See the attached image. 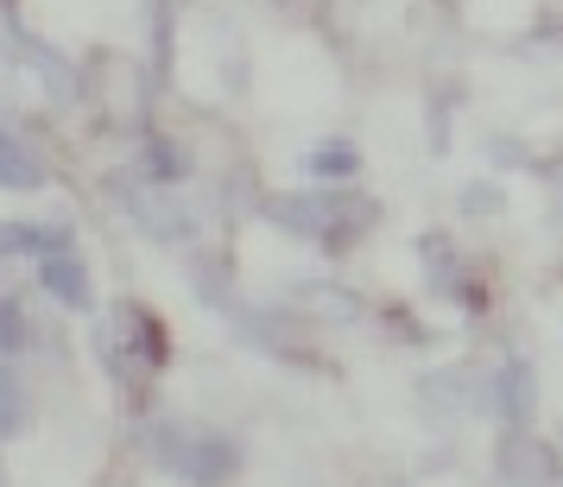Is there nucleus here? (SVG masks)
<instances>
[{
    "mask_svg": "<svg viewBox=\"0 0 563 487\" xmlns=\"http://www.w3.org/2000/svg\"><path fill=\"white\" fill-rule=\"evenodd\" d=\"M77 234L64 222H0V259H45L57 247H70Z\"/></svg>",
    "mask_w": 563,
    "mask_h": 487,
    "instance_id": "423d86ee",
    "label": "nucleus"
},
{
    "mask_svg": "<svg viewBox=\"0 0 563 487\" xmlns=\"http://www.w3.org/2000/svg\"><path fill=\"white\" fill-rule=\"evenodd\" d=\"M500 418H507V431H532V411H538V380L526 361H507L500 367Z\"/></svg>",
    "mask_w": 563,
    "mask_h": 487,
    "instance_id": "0eeeda50",
    "label": "nucleus"
},
{
    "mask_svg": "<svg viewBox=\"0 0 563 487\" xmlns=\"http://www.w3.org/2000/svg\"><path fill=\"white\" fill-rule=\"evenodd\" d=\"M305 178L310 184H349V178H361V153L355 146H317V153H305Z\"/></svg>",
    "mask_w": 563,
    "mask_h": 487,
    "instance_id": "1a4fd4ad",
    "label": "nucleus"
},
{
    "mask_svg": "<svg viewBox=\"0 0 563 487\" xmlns=\"http://www.w3.org/2000/svg\"><path fill=\"white\" fill-rule=\"evenodd\" d=\"M32 348V317L20 298H0V355H26Z\"/></svg>",
    "mask_w": 563,
    "mask_h": 487,
    "instance_id": "9d476101",
    "label": "nucleus"
},
{
    "mask_svg": "<svg viewBox=\"0 0 563 487\" xmlns=\"http://www.w3.org/2000/svg\"><path fill=\"white\" fill-rule=\"evenodd\" d=\"M102 361H108V374L121 380V392H140V386L153 380L158 367H165V330H158L153 310H140V305H114L108 310Z\"/></svg>",
    "mask_w": 563,
    "mask_h": 487,
    "instance_id": "f03ea898",
    "label": "nucleus"
},
{
    "mask_svg": "<svg viewBox=\"0 0 563 487\" xmlns=\"http://www.w3.org/2000/svg\"><path fill=\"white\" fill-rule=\"evenodd\" d=\"M266 215L291 234H310V241H323V247H342V241H355L367 222H374V209L367 203H342V197H266Z\"/></svg>",
    "mask_w": 563,
    "mask_h": 487,
    "instance_id": "7ed1b4c3",
    "label": "nucleus"
},
{
    "mask_svg": "<svg viewBox=\"0 0 563 487\" xmlns=\"http://www.w3.org/2000/svg\"><path fill=\"white\" fill-rule=\"evenodd\" d=\"M184 171H190V158H184L172 140H146V178L153 184H178Z\"/></svg>",
    "mask_w": 563,
    "mask_h": 487,
    "instance_id": "9b49d317",
    "label": "nucleus"
},
{
    "mask_svg": "<svg viewBox=\"0 0 563 487\" xmlns=\"http://www.w3.org/2000/svg\"><path fill=\"white\" fill-rule=\"evenodd\" d=\"M26 418H32V406H26V386L13 380L7 367H0V431L13 436V431H26Z\"/></svg>",
    "mask_w": 563,
    "mask_h": 487,
    "instance_id": "f8f14e48",
    "label": "nucleus"
},
{
    "mask_svg": "<svg viewBox=\"0 0 563 487\" xmlns=\"http://www.w3.org/2000/svg\"><path fill=\"white\" fill-rule=\"evenodd\" d=\"M45 158L32 153L20 133H7L0 128V190H45Z\"/></svg>",
    "mask_w": 563,
    "mask_h": 487,
    "instance_id": "6e6552de",
    "label": "nucleus"
},
{
    "mask_svg": "<svg viewBox=\"0 0 563 487\" xmlns=\"http://www.w3.org/2000/svg\"><path fill=\"white\" fill-rule=\"evenodd\" d=\"M500 482L507 487H558V450L532 431H512L500 443Z\"/></svg>",
    "mask_w": 563,
    "mask_h": 487,
    "instance_id": "20e7f679",
    "label": "nucleus"
},
{
    "mask_svg": "<svg viewBox=\"0 0 563 487\" xmlns=\"http://www.w3.org/2000/svg\"><path fill=\"white\" fill-rule=\"evenodd\" d=\"M38 285H45L64 310H89L96 305V291H89V266L77 259V247H57V254L38 259Z\"/></svg>",
    "mask_w": 563,
    "mask_h": 487,
    "instance_id": "39448f33",
    "label": "nucleus"
},
{
    "mask_svg": "<svg viewBox=\"0 0 563 487\" xmlns=\"http://www.w3.org/2000/svg\"><path fill=\"white\" fill-rule=\"evenodd\" d=\"M146 456L190 487H222L241 468V443L222 431H203V424H184V418H158L146 431Z\"/></svg>",
    "mask_w": 563,
    "mask_h": 487,
    "instance_id": "f257e3e1",
    "label": "nucleus"
}]
</instances>
